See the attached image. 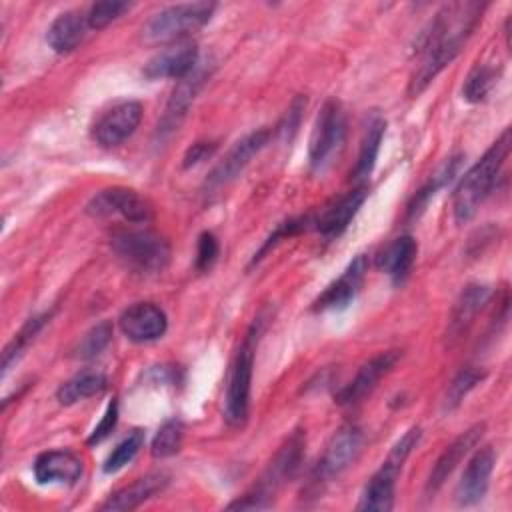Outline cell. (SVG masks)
<instances>
[{"label": "cell", "mask_w": 512, "mask_h": 512, "mask_svg": "<svg viewBox=\"0 0 512 512\" xmlns=\"http://www.w3.org/2000/svg\"><path fill=\"white\" fill-rule=\"evenodd\" d=\"M494 464H496V454L492 446H484L476 450V454L468 460L460 476V482L456 486V502L460 506H472L484 498Z\"/></svg>", "instance_id": "16"}, {"label": "cell", "mask_w": 512, "mask_h": 512, "mask_svg": "<svg viewBox=\"0 0 512 512\" xmlns=\"http://www.w3.org/2000/svg\"><path fill=\"white\" fill-rule=\"evenodd\" d=\"M118 324L128 340L144 344L164 336L168 328V318L160 306L152 302H136L122 312Z\"/></svg>", "instance_id": "14"}, {"label": "cell", "mask_w": 512, "mask_h": 512, "mask_svg": "<svg viewBox=\"0 0 512 512\" xmlns=\"http://www.w3.org/2000/svg\"><path fill=\"white\" fill-rule=\"evenodd\" d=\"M270 136H272V132L268 128H260V130H254V132L246 134L244 138H240L208 174V178L204 182L206 194H212L214 190H218V188L226 186L228 182H232L234 178H238V174L250 164V160L268 144Z\"/></svg>", "instance_id": "9"}, {"label": "cell", "mask_w": 512, "mask_h": 512, "mask_svg": "<svg viewBox=\"0 0 512 512\" xmlns=\"http://www.w3.org/2000/svg\"><path fill=\"white\" fill-rule=\"evenodd\" d=\"M112 250L134 272L156 274L170 262V244L152 230H120L112 236Z\"/></svg>", "instance_id": "5"}, {"label": "cell", "mask_w": 512, "mask_h": 512, "mask_svg": "<svg viewBox=\"0 0 512 512\" xmlns=\"http://www.w3.org/2000/svg\"><path fill=\"white\" fill-rule=\"evenodd\" d=\"M182 438H184V426L180 420L164 422L152 440V456L154 458L174 456L182 446Z\"/></svg>", "instance_id": "32"}, {"label": "cell", "mask_w": 512, "mask_h": 512, "mask_svg": "<svg viewBox=\"0 0 512 512\" xmlns=\"http://www.w3.org/2000/svg\"><path fill=\"white\" fill-rule=\"evenodd\" d=\"M90 216H122L128 222H148L152 218V206L130 188H106L100 190L86 206Z\"/></svg>", "instance_id": "11"}, {"label": "cell", "mask_w": 512, "mask_h": 512, "mask_svg": "<svg viewBox=\"0 0 512 512\" xmlns=\"http://www.w3.org/2000/svg\"><path fill=\"white\" fill-rule=\"evenodd\" d=\"M304 444H306L304 432L294 430L286 438V442L280 446V450L276 452L272 462L268 464L260 482L248 494H244L240 500L232 502L228 508H240V510L268 508L272 504V498L278 492V488L296 476V472L302 464V458H304Z\"/></svg>", "instance_id": "3"}, {"label": "cell", "mask_w": 512, "mask_h": 512, "mask_svg": "<svg viewBox=\"0 0 512 512\" xmlns=\"http://www.w3.org/2000/svg\"><path fill=\"white\" fill-rule=\"evenodd\" d=\"M144 444V432L142 430H132L122 442H118V446L108 454V458L104 460V472L112 474L118 472L120 468H124L128 462L134 460V456L140 452Z\"/></svg>", "instance_id": "31"}, {"label": "cell", "mask_w": 512, "mask_h": 512, "mask_svg": "<svg viewBox=\"0 0 512 512\" xmlns=\"http://www.w3.org/2000/svg\"><path fill=\"white\" fill-rule=\"evenodd\" d=\"M484 378L482 372L474 370V368H466V370H460L454 380L448 384V390H446V396H444V410H454L464 398L466 394Z\"/></svg>", "instance_id": "34"}, {"label": "cell", "mask_w": 512, "mask_h": 512, "mask_svg": "<svg viewBox=\"0 0 512 512\" xmlns=\"http://www.w3.org/2000/svg\"><path fill=\"white\" fill-rule=\"evenodd\" d=\"M220 254V244L218 238L212 232H202L198 236V244H196V270L198 272H206L214 266L216 258Z\"/></svg>", "instance_id": "36"}, {"label": "cell", "mask_w": 512, "mask_h": 512, "mask_svg": "<svg viewBox=\"0 0 512 512\" xmlns=\"http://www.w3.org/2000/svg\"><path fill=\"white\" fill-rule=\"evenodd\" d=\"M510 154V128H506L500 138L484 152V156L464 174L460 180L454 198H452V212L458 224L468 222L492 192L500 170Z\"/></svg>", "instance_id": "2"}, {"label": "cell", "mask_w": 512, "mask_h": 512, "mask_svg": "<svg viewBox=\"0 0 512 512\" xmlns=\"http://www.w3.org/2000/svg\"><path fill=\"white\" fill-rule=\"evenodd\" d=\"M364 444V434L354 424L340 426L326 444V450L314 470V482H328L330 478L344 472L360 454Z\"/></svg>", "instance_id": "10"}, {"label": "cell", "mask_w": 512, "mask_h": 512, "mask_svg": "<svg viewBox=\"0 0 512 512\" xmlns=\"http://www.w3.org/2000/svg\"><path fill=\"white\" fill-rule=\"evenodd\" d=\"M420 428L412 426L404 436L392 446L388 458L382 462L380 470L372 474L368 484L362 490L358 510H372V512H388L394 508V488H396V478L414 450V446L420 440Z\"/></svg>", "instance_id": "4"}, {"label": "cell", "mask_w": 512, "mask_h": 512, "mask_svg": "<svg viewBox=\"0 0 512 512\" xmlns=\"http://www.w3.org/2000/svg\"><path fill=\"white\" fill-rule=\"evenodd\" d=\"M496 78H498V70H496L494 66H488V64H482V66H480V64H478V66L468 74V78H466V82H464V86H462V96H464V100H468V102H472V104L482 102V100L490 94V90H492Z\"/></svg>", "instance_id": "30"}, {"label": "cell", "mask_w": 512, "mask_h": 512, "mask_svg": "<svg viewBox=\"0 0 512 512\" xmlns=\"http://www.w3.org/2000/svg\"><path fill=\"white\" fill-rule=\"evenodd\" d=\"M50 312L32 316L26 320V324L18 330V334H14V338L10 340V344L4 348L2 352V372L6 374L10 370V366L24 354V350L30 346V342L36 338V334L46 326V322H50Z\"/></svg>", "instance_id": "29"}, {"label": "cell", "mask_w": 512, "mask_h": 512, "mask_svg": "<svg viewBox=\"0 0 512 512\" xmlns=\"http://www.w3.org/2000/svg\"><path fill=\"white\" fill-rule=\"evenodd\" d=\"M366 270H368V258H366V254H358L348 264V268L332 284H328L326 290L314 300L312 310L322 312V310H334V308L348 306V302L354 300V296L358 294V290L364 282Z\"/></svg>", "instance_id": "17"}, {"label": "cell", "mask_w": 512, "mask_h": 512, "mask_svg": "<svg viewBox=\"0 0 512 512\" xmlns=\"http://www.w3.org/2000/svg\"><path fill=\"white\" fill-rule=\"evenodd\" d=\"M116 422H118V402H116V398L108 404V408H106V412H104V416H102V420L96 424V428L92 430V434H90V438H88V444L92 446V444H100L102 440H106L110 434H112V430L116 428Z\"/></svg>", "instance_id": "37"}, {"label": "cell", "mask_w": 512, "mask_h": 512, "mask_svg": "<svg viewBox=\"0 0 512 512\" xmlns=\"http://www.w3.org/2000/svg\"><path fill=\"white\" fill-rule=\"evenodd\" d=\"M166 484H168V476L162 472L142 476L136 482H132L130 486L112 494L100 508L102 510H134L142 502L150 500L154 494L164 490Z\"/></svg>", "instance_id": "23"}, {"label": "cell", "mask_w": 512, "mask_h": 512, "mask_svg": "<svg viewBox=\"0 0 512 512\" xmlns=\"http://www.w3.org/2000/svg\"><path fill=\"white\" fill-rule=\"evenodd\" d=\"M416 252L418 244L410 234L398 236L378 256V268H382L394 280V284H400L408 276L416 260Z\"/></svg>", "instance_id": "25"}, {"label": "cell", "mask_w": 512, "mask_h": 512, "mask_svg": "<svg viewBox=\"0 0 512 512\" xmlns=\"http://www.w3.org/2000/svg\"><path fill=\"white\" fill-rule=\"evenodd\" d=\"M462 158H464L462 154H456V156L446 158V162H444V164L430 176V180L414 194L412 202L408 204V218L420 216V214L424 212L426 204L430 202V198H434V194H436L442 186H446L448 182L454 180V176H456L458 170H460Z\"/></svg>", "instance_id": "27"}, {"label": "cell", "mask_w": 512, "mask_h": 512, "mask_svg": "<svg viewBox=\"0 0 512 512\" xmlns=\"http://www.w3.org/2000/svg\"><path fill=\"white\" fill-rule=\"evenodd\" d=\"M214 150H216V144H214V142H204V140H202V142H194V144L186 150V154H184V158H182V166H184V168L196 166V164L208 160V158L214 154Z\"/></svg>", "instance_id": "38"}, {"label": "cell", "mask_w": 512, "mask_h": 512, "mask_svg": "<svg viewBox=\"0 0 512 512\" xmlns=\"http://www.w3.org/2000/svg\"><path fill=\"white\" fill-rule=\"evenodd\" d=\"M208 76H210V66L198 62V66L186 78H182L178 82V86L174 88V92L166 104V110L158 122V128H156V136L160 140L168 138L174 130H178V126L186 118L196 94L208 80Z\"/></svg>", "instance_id": "12"}, {"label": "cell", "mask_w": 512, "mask_h": 512, "mask_svg": "<svg viewBox=\"0 0 512 512\" xmlns=\"http://www.w3.org/2000/svg\"><path fill=\"white\" fill-rule=\"evenodd\" d=\"M86 28H88L86 16L74 10L64 12L48 26L46 42L56 54H68L76 50V46L84 40Z\"/></svg>", "instance_id": "24"}, {"label": "cell", "mask_w": 512, "mask_h": 512, "mask_svg": "<svg viewBox=\"0 0 512 512\" xmlns=\"http://www.w3.org/2000/svg\"><path fill=\"white\" fill-rule=\"evenodd\" d=\"M482 434H484V424H474L446 446V450L438 456L436 464L430 470V476L426 482L428 494H434L442 488V484L454 472V468L460 464V460L480 442Z\"/></svg>", "instance_id": "19"}, {"label": "cell", "mask_w": 512, "mask_h": 512, "mask_svg": "<svg viewBox=\"0 0 512 512\" xmlns=\"http://www.w3.org/2000/svg\"><path fill=\"white\" fill-rule=\"evenodd\" d=\"M212 2H186L172 4L156 12L144 26V38L148 42H170L202 28L214 14Z\"/></svg>", "instance_id": "8"}, {"label": "cell", "mask_w": 512, "mask_h": 512, "mask_svg": "<svg viewBox=\"0 0 512 512\" xmlns=\"http://www.w3.org/2000/svg\"><path fill=\"white\" fill-rule=\"evenodd\" d=\"M260 328L254 324L244 342L240 344L230 372L224 398V418L230 426H242L248 418L250 408V388H252V368H254V350Z\"/></svg>", "instance_id": "6"}, {"label": "cell", "mask_w": 512, "mask_h": 512, "mask_svg": "<svg viewBox=\"0 0 512 512\" xmlns=\"http://www.w3.org/2000/svg\"><path fill=\"white\" fill-rule=\"evenodd\" d=\"M398 356H400L398 350H388V352H380V354L372 356L368 362H364L360 366L356 376L336 394V402L340 406L358 404L364 396H368L376 388L378 380L392 370Z\"/></svg>", "instance_id": "15"}, {"label": "cell", "mask_w": 512, "mask_h": 512, "mask_svg": "<svg viewBox=\"0 0 512 512\" xmlns=\"http://www.w3.org/2000/svg\"><path fill=\"white\" fill-rule=\"evenodd\" d=\"M366 196H368L366 186H358V188L346 192L336 202H332L326 210H322V214L318 218H314V228L326 238L340 236L348 228L352 218L358 214Z\"/></svg>", "instance_id": "21"}, {"label": "cell", "mask_w": 512, "mask_h": 512, "mask_svg": "<svg viewBox=\"0 0 512 512\" xmlns=\"http://www.w3.org/2000/svg\"><path fill=\"white\" fill-rule=\"evenodd\" d=\"M130 10L128 2H120V0H104V2H96L88 8L86 12V22L88 28L100 30L106 28L110 22H114L116 18H120L124 12Z\"/></svg>", "instance_id": "35"}, {"label": "cell", "mask_w": 512, "mask_h": 512, "mask_svg": "<svg viewBox=\"0 0 512 512\" xmlns=\"http://www.w3.org/2000/svg\"><path fill=\"white\" fill-rule=\"evenodd\" d=\"M106 386H108V378L102 372L84 370V372L72 376L70 380H66L58 388L56 398H58L60 404L70 406V404H76V402H80L84 398L100 394L102 390H106Z\"/></svg>", "instance_id": "28"}, {"label": "cell", "mask_w": 512, "mask_h": 512, "mask_svg": "<svg viewBox=\"0 0 512 512\" xmlns=\"http://www.w3.org/2000/svg\"><path fill=\"white\" fill-rule=\"evenodd\" d=\"M346 142V114L336 100H326L320 108L308 144V160L314 172L326 170Z\"/></svg>", "instance_id": "7"}, {"label": "cell", "mask_w": 512, "mask_h": 512, "mask_svg": "<svg viewBox=\"0 0 512 512\" xmlns=\"http://www.w3.org/2000/svg\"><path fill=\"white\" fill-rule=\"evenodd\" d=\"M110 340H112V324L108 320H102L82 336V340L76 346V356L82 360L96 358L110 344Z\"/></svg>", "instance_id": "33"}, {"label": "cell", "mask_w": 512, "mask_h": 512, "mask_svg": "<svg viewBox=\"0 0 512 512\" xmlns=\"http://www.w3.org/2000/svg\"><path fill=\"white\" fill-rule=\"evenodd\" d=\"M384 132H386V120L380 114H374L368 120V126L364 130V136H362V142H360L358 160H356L354 170H352V176L356 180H362V178L370 176V172H372V168L376 164L378 152H380V144H382Z\"/></svg>", "instance_id": "26"}, {"label": "cell", "mask_w": 512, "mask_h": 512, "mask_svg": "<svg viewBox=\"0 0 512 512\" xmlns=\"http://www.w3.org/2000/svg\"><path fill=\"white\" fill-rule=\"evenodd\" d=\"M486 4L450 2L444 4L416 42V68L408 82V94L418 96L428 84L460 54L466 40L482 20Z\"/></svg>", "instance_id": "1"}, {"label": "cell", "mask_w": 512, "mask_h": 512, "mask_svg": "<svg viewBox=\"0 0 512 512\" xmlns=\"http://www.w3.org/2000/svg\"><path fill=\"white\" fill-rule=\"evenodd\" d=\"M34 478L38 484H76L82 476V460L70 450L42 452L34 464Z\"/></svg>", "instance_id": "20"}, {"label": "cell", "mask_w": 512, "mask_h": 512, "mask_svg": "<svg viewBox=\"0 0 512 512\" xmlns=\"http://www.w3.org/2000/svg\"><path fill=\"white\" fill-rule=\"evenodd\" d=\"M488 298H490V288L484 284H468L462 290V294L458 296L452 308V316L448 320V330H446L448 342H454L468 332L470 324L474 322L482 306L488 302Z\"/></svg>", "instance_id": "22"}, {"label": "cell", "mask_w": 512, "mask_h": 512, "mask_svg": "<svg viewBox=\"0 0 512 512\" xmlns=\"http://www.w3.org/2000/svg\"><path fill=\"white\" fill-rule=\"evenodd\" d=\"M198 66V48L192 42H176L174 46L152 56L144 66V76L158 78H186Z\"/></svg>", "instance_id": "18"}, {"label": "cell", "mask_w": 512, "mask_h": 512, "mask_svg": "<svg viewBox=\"0 0 512 512\" xmlns=\"http://www.w3.org/2000/svg\"><path fill=\"white\" fill-rule=\"evenodd\" d=\"M142 120V104L134 100H124L108 108L92 126L94 140L104 146L112 148L122 144L130 138Z\"/></svg>", "instance_id": "13"}]
</instances>
